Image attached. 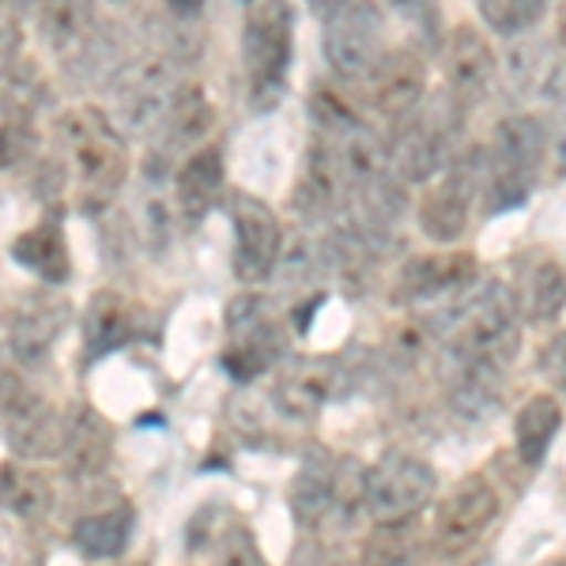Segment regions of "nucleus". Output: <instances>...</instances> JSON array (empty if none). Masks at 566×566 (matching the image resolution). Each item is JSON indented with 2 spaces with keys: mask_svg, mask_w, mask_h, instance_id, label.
I'll return each instance as SVG.
<instances>
[{
  "mask_svg": "<svg viewBox=\"0 0 566 566\" xmlns=\"http://www.w3.org/2000/svg\"><path fill=\"white\" fill-rule=\"evenodd\" d=\"M133 536V510L129 506H109L98 514L80 517L72 528V544L87 555V559H114Z\"/></svg>",
  "mask_w": 566,
  "mask_h": 566,
  "instance_id": "obj_31",
  "label": "nucleus"
},
{
  "mask_svg": "<svg viewBox=\"0 0 566 566\" xmlns=\"http://www.w3.org/2000/svg\"><path fill=\"white\" fill-rule=\"evenodd\" d=\"M442 69H446V91H450V98L461 109H469L495 84L499 57L476 27L461 23L453 27L450 39H442Z\"/></svg>",
  "mask_w": 566,
  "mask_h": 566,
  "instance_id": "obj_17",
  "label": "nucleus"
},
{
  "mask_svg": "<svg viewBox=\"0 0 566 566\" xmlns=\"http://www.w3.org/2000/svg\"><path fill=\"white\" fill-rule=\"evenodd\" d=\"M547 155V129L541 117L514 114L495 125V136L483 148V186L480 205L488 216L522 208L536 189Z\"/></svg>",
  "mask_w": 566,
  "mask_h": 566,
  "instance_id": "obj_3",
  "label": "nucleus"
},
{
  "mask_svg": "<svg viewBox=\"0 0 566 566\" xmlns=\"http://www.w3.org/2000/svg\"><path fill=\"white\" fill-rule=\"evenodd\" d=\"M0 15H4V0H0Z\"/></svg>",
  "mask_w": 566,
  "mask_h": 566,
  "instance_id": "obj_42",
  "label": "nucleus"
},
{
  "mask_svg": "<svg viewBox=\"0 0 566 566\" xmlns=\"http://www.w3.org/2000/svg\"><path fill=\"white\" fill-rule=\"evenodd\" d=\"M216 109L208 95L197 84H186L178 91L175 106L167 109L163 125L155 129V144H159V159H178V155H193L197 144L212 133ZM205 148V144H200Z\"/></svg>",
  "mask_w": 566,
  "mask_h": 566,
  "instance_id": "obj_23",
  "label": "nucleus"
},
{
  "mask_svg": "<svg viewBox=\"0 0 566 566\" xmlns=\"http://www.w3.org/2000/svg\"><path fill=\"white\" fill-rule=\"evenodd\" d=\"M227 336H231V348L223 355V367L242 381L258 378L287 352V333L276 317V306L258 291H245L227 306Z\"/></svg>",
  "mask_w": 566,
  "mask_h": 566,
  "instance_id": "obj_9",
  "label": "nucleus"
},
{
  "mask_svg": "<svg viewBox=\"0 0 566 566\" xmlns=\"http://www.w3.org/2000/svg\"><path fill=\"white\" fill-rule=\"evenodd\" d=\"M15 53H20V27L8 15H0V76L15 65Z\"/></svg>",
  "mask_w": 566,
  "mask_h": 566,
  "instance_id": "obj_37",
  "label": "nucleus"
},
{
  "mask_svg": "<svg viewBox=\"0 0 566 566\" xmlns=\"http://www.w3.org/2000/svg\"><path fill=\"white\" fill-rule=\"evenodd\" d=\"M464 109L453 98H438V103H423L408 122L397 125L389 148V170L405 186H427L450 167L453 144H458Z\"/></svg>",
  "mask_w": 566,
  "mask_h": 566,
  "instance_id": "obj_4",
  "label": "nucleus"
},
{
  "mask_svg": "<svg viewBox=\"0 0 566 566\" xmlns=\"http://www.w3.org/2000/svg\"><path fill=\"white\" fill-rule=\"evenodd\" d=\"M555 566H566V559H559V563H555Z\"/></svg>",
  "mask_w": 566,
  "mask_h": 566,
  "instance_id": "obj_43",
  "label": "nucleus"
},
{
  "mask_svg": "<svg viewBox=\"0 0 566 566\" xmlns=\"http://www.w3.org/2000/svg\"><path fill=\"white\" fill-rule=\"evenodd\" d=\"M39 31L45 50L69 72H87L106 50V27L95 0H42Z\"/></svg>",
  "mask_w": 566,
  "mask_h": 566,
  "instance_id": "obj_13",
  "label": "nucleus"
},
{
  "mask_svg": "<svg viewBox=\"0 0 566 566\" xmlns=\"http://www.w3.org/2000/svg\"><path fill=\"white\" fill-rule=\"evenodd\" d=\"M434 491H438L434 469L423 458L405 450L386 453L374 469L363 472V510L378 525L416 517L434 499Z\"/></svg>",
  "mask_w": 566,
  "mask_h": 566,
  "instance_id": "obj_7",
  "label": "nucleus"
},
{
  "mask_svg": "<svg viewBox=\"0 0 566 566\" xmlns=\"http://www.w3.org/2000/svg\"><path fill=\"white\" fill-rule=\"evenodd\" d=\"M181 87L186 84H181L175 61L163 53H144L114 72V84H109L114 117L109 122L122 129V136H155Z\"/></svg>",
  "mask_w": 566,
  "mask_h": 566,
  "instance_id": "obj_6",
  "label": "nucleus"
},
{
  "mask_svg": "<svg viewBox=\"0 0 566 566\" xmlns=\"http://www.w3.org/2000/svg\"><path fill=\"white\" fill-rule=\"evenodd\" d=\"M499 517V495L483 476H464L453 495L438 506L434 517V547L438 555H461L480 541Z\"/></svg>",
  "mask_w": 566,
  "mask_h": 566,
  "instance_id": "obj_15",
  "label": "nucleus"
},
{
  "mask_svg": "<svg viewBox=\"0 0 566 566\" xmlns=\"http://www.w3.org/2000/svg\"><path fill=\"white\" fill-rule=\"evenodd\" d=\"M72 306L65 295L57 291H31L23 295L12 310V322H8V348L23 367H39L45 355L53 352L57 336L69 328Z\"/></svg>",
  "mask_w": 566,
  "mask_h": 566,
  "instance_id": "obj_18",
  "label": "nucleus"
},
{
  "mask_svg": "<svg viewBox=\"0 0 566 566\" xmlns=\"http://www.w3.org/2000/svg\"><path fill=\"white\" fill-rule=\"evenodd\" d=\"M483 186V148H469L453 155L442 170V181H434L419 200V231L434 245H453L469 231L472 208L480 200Z\"/></svg>",
  "mask_w": 566,
  "mask_h": 566,
  "instance_id": "obj_8",
  "label": "nucleus"
},
{
  "mask_svg": "<svg viewBox=\"0 0 566 566\" xmlns=\"http://www.w3.org/2000/svg\"><path fill=\"white\" fill-rule=\"evenodd\" d=\"M219 193H223V155H219V148H208L205 144L193 155H186L178 167L175 178L178 216L189 227H197L219 205Z\"/></svg>",
  "mask_w": 566,
  "mask_h": 566,
  "instance_id": "obj_25",
  "label": "nucleus"
},
{
  "mask_svg": "<svg viewBox=\"0 0 566 566\" xmlns=\"http://www.w3.org/2000/svg\"><path fill=\"white\" fill-rule=\"evenodd\" d=\"M322 50H325V61L336 80L363 84L389 50L386 15L378 12L374 0H352L344 12H336L333 20H325Z\"/></svg>",
  "mask_w": 566,
  "mask_h": 566,
  "instance_id": "obj_10",
  "label": "nucleus"
},
{
  "mask_svg": "<svg viewBox=\"0 0 566 566\" xmlns=\"http://www.w3.org/2000/svg\"><path fill=\"white\" fill-rule=\"evenodd\" d=\"M438 374H442L450 408L464 419L488 416L491 408L499 405L502 378H506V370L488 367V363L469 359V355H458V352H446V348H442V359H438Z\"/></svg>",
  "mask_w": 566,
  "mask_h": 566,
  "instance_id": "obj_21",
  "label": "nucleus"
},
{
  "mask_svg": "<svg viewBox=\"0 0 566 566\" xmlns=\"http://www.w3.org/2000/svg\"><path fill=\"white\" fill-rule=\"evenodd\" d=\"M227 212H231L234 231V276L242 283H264L276 272L283 250V227L276 212L253 193H231Z\"/></svg>",
  "mask_w": 566,
  "mask_h": 566,
  "instance_id": "obj_14",
  "label": "nucleus"
},
{
  "mask_svg": "<svg viewBox=\"0 0 566 566\" xmlns=\"http://www.w3.org/2000/svg\"><path fill=\"white\" fill-rule=\"evenodd\" d=\"M340 363L333 359H303L295 367H287L272 386V405L291 419H314L328 400H336L344 392Z\"/></svg>",
  "mask_w": 566,
  "mask_h": 566,
  "instance_id": "obj_20",
  "label": "nucleus"
},
{
  "mask_svg": "<svg viewBox=\"0 0 566 566\" xmlns=\"http://www.w3.org/2000/svg\"><path fill=\"white\" fill-rule=\"evenodd\" d=\"M291 39H295V23H291L287 0H258L245 12L242 57L245 84H250V98L258 109L280 103L291 69Z\"/></svg>",
  "mask_w": 566,
  "mask_h": 566,
  "instance_id": "obj_5",
  "label": "nucleus"
},
{
  "mask_svg": "<svg viewBox=\"0 0 566 566\" xmlns=\"http://www.w3.org/2000/svg\"><path fill=\"white\" fill-rule=\"evenodd\" d=\"M566 306V269L552 258H533L522 272V298H517V310L528 317V322L544 325L552 317H559V310Z\"/></svg>",
  "mask_w": 566,
  "mask_h": 566,
  "instance_id": "obj_29",
  "label": "nucleus"
},
{
  "mask_svg": "<svg viewBox=\"0 0 566 566\" xmlns=\"http://www.w3.org/2000/svg\"><path fill=\"white\" fill-rule=\"evenodd\" d=\"M8 563V536H4V525H0V566Z\"/></svg>",
  "mask_w": 566,
  "mask_h": 566,
  "instance_id": "obj_40",
  "label": "nucleus"
},
{
  "mask_svg": "<svg viewBox=\"0 0 566 566\" xmlns=\"http://www.w3.org/2000/svg\"><path fill=\"white\" fill-rule=\"evenodd\" d=\"M352 506H363V472L352 476L348 464H340L333 453H314L303 461L295 483H291V510L298 525L306 528H328L340 522Z\"/></svg>",
  "mask_w": 566,
  "mask_h": 566,
  "instance_id": "obj_11",
  "label": "nucleus"
},
{
  "mask_svg": "<svg viewBox=\"0 0 566 566\" xmlns=\"http://www.w3.org/2000/svg\"><path fill=\"white\" fill-rule=\"evenodd\" d=\"M476 283V261L469 253H427L400 269L397 298L400 303H434L442 295H461Z\"/></svg>",
  "mask_w": 566,
  "mask_h": 566,
  "instance_id": "obj_22",
  "label": "nucleus"
},
{
  "mask_svg": "<svg viewBox=\"0 0 566 566\" xmlns=\"http://www.w3.org/2000/svg\"><path fill=\"white\" fill-rule=\"evenodd\" d=\"M0 423L4 438L20 458L45 461L61 453V438H65V416H57L50 405L23 386L12 370L0 367Z\"/></svg>",
  "mask_w": 566,
  "mask_h": 566,
  "instance_id": "obj_12",
  "label": "nucleus"
},
{
  "mask_svg": "<svg viewBox=\"0 0 566 566\" xmlns=\"http://www.w3.org/2000/svg\"><path fill=\"white\" fill-rule=\"evenodd\" d=\"M559 42L566 45V8H563V12H559Z\"/></svg>",
  "mask_w": 566,
  "mask_h": 566,
  "instance_id": "obj_41",
  "label": "nucleus"
},
{
  "mask_svg": "<svg viewBox=\"0 0 566 566\" xmlns=\"http://www.w3.org/2000/svg\"><path fill=\"white\" fill-rule=\"evenodd\" d=\"M12 258L23 264L27 272H34L42 283H65L69 280V242L61 223L42 219L39 227L23 231L12 245Z\"/></svg>",
  "mask_w": 566,
  "mask_h": 566,
  "instance_id": "obj_28",
  "label": "nucleus"
},
{
  "mask_svg": "<svg viewBox=\"0 0 566 566\" xmlns=\"http://www.w3.org/2000/svg\"><path fill=\"white\" fill-rule=\"evenodd\" d=\"M359 566H427V547L416 528V517L374 528L363 544Z\"/></svg>",
  "mask_w": 566,
  "mask_h": 566,
  "instance_id": "obj_32",
  "label": "nucleus"
},
{
  "mask_svg": "<svg viewBox=\"0 0 566 566\" xmlns=\"http://www.w3.org/2000/svg\"><path fill=\"white\" fill-rule=\"evenodd\" d=\"M314 15H322V20H333L336 12H344V8L352 4V0H303Z\"/></svg>",
  "mask_w": 566,
  "mask_h": 566,
  "instance_id": "obj_38",
  "label": "nucleus"
},
{
  "mask_svg": "<svg viewBox=\"0 0 566 566\" xmlns=\"http://www.w3.org/2000/svg\"><path fill=\"white\" fill-rule=\"evenodd\" d=\"M57 148L80 212H106L129 178V144L98 106H72L57 122Z\"/></svg>",
  "mask_w": 566,
  "mask_h": 566,
  "instance_id": "obj_1",
  "label": "nucleus"
},
{
  "mask_svg": "<svg viewBox=\"0 0 566 566\" xmlns=\"http://www.w3.org/2000/svg\"><path fill=\"white\" fill-rule=\"evenodd\" d=\"M140 317L136 306L117 291H98L91 295L87 314H84V340H87V359H103V355L125 348L136 336Z\"/></svg>",
  "mask_w": 566,
  "mask_h": 566,
  "instance_id": "obj_26",
  "label": "nucleus"
},
{
  "mask_svg": "<svg viewBox=\"0 0 566 566\" xmlns=\"http://www.w3.org/2000/svg\"><path fill=\"white\" fill-rule=\"evenodd\" d=\"M563 427V408L555 397L547 392H536L522 405L514 423V446H517V458H522L525 469H541L547 450H552L555 434Z\"/></svg>",
  "mask_w": 566,
  "mask_h": 566,
  "instance_id": "obj_27",
  "label": "nucleus"
},
{
  "mask_svg": "<svg viewBox=\"0 0 566 566\" xmlns=\"http://www.w3.org/2000/svg\"><path fill=\"white\" fill-rule=\"evenodd\" d=\"M170 8H175V12H189V8L197 4V0H167Z\"/></svg>",
  "mask_w": 566,
  "mask_h": 566,
  "instance_id": "obj_39",
  "label": "nucleus"
},
{
  "mask_svg": "<svg viewBox=\"0 0 566 566\" xmlns=\"http://www.w3.org/2000/svg\"><path fill=\"white\" fill-rule=\"evenodd\" d=\"M480 12H483V23L495 34L517 39V34L533 31V27L544 20L547 0H480Z\"/></svg>",
  "mask_w": 566,
  "mask_h": 566,
  "instance_id": "obj_34",
  "label": "nucleus"
},
{
  "mask_svg": "<svg viewBox=\"0 0 566 566\" xmlns=\"http://www.w3.org/2000/svg\"><path fill=\"white\" fill-rule=\"evenodd\" d=\"M0 506L20 522H42L53 506V488L39 469L27 464H0Z\"/></svg>",
  "mask_w": 566,
  "mask_h": 566,
  "instance_id": "obj_30",
  "label": "nucleus"
},
{
  "mask_svg": "<svg viewBox=\"0 0 566 566\" xmlns=\"http://www.w3.org/2000/svg\"><path fill=\"white\" fill-rule=\"evenodd\" d=\"M348 208V178L344 167L336 159L333 144L314 136L306 148L303 170H298V186H295V212L306 219H328Z\"/></svg>",
  "mask_w": 566,
  "mask_h": 566,
  "instance_id": "obj_19",
  "label": "nucleus"
},
{
  "mask_svg": "<svg viewBox=\"0 0 566 566\" xmlns=\"http://www.w3.org/2000/svg\"><path fill=\"white\" fill-rule=\"evenodd\" d=\"M39 129H34V109L12 91H0V170H15L34 155Z\"/></svg>",
  "mask_w": 566,
  "mask_h": 566,
  "instance_id": "obj_33",
  "label": "nucleus"
},
{
  "mask_svg": "<svg viewBox=\"0 0 566 566\" xmlns=\"http://www.w3.org/2000/svg\"><path fill=\"white\" fill-rule=\"evenodd\" d=\"M61 461L72 476H98L114 458V431L95 408H72L65 416V438H61Z\"/></svg>",
  "mask_w": 566,
  "mask_h": 566,
  "instance_id": "obj_24",
  "label": "nucleus"
},
{
  "mask_svg": "<svg viewBox=\"0 0 566 566\" xmlns=\"http://www.w3.org/2000/svg\"><path fill=\"white\" fill-rule=\"evenodd\" d=\"M442 348L506 370L522 348V310L517 295L499 280H476L458 295V303L434 325Z\"/></svg>",
  "mask_w": 566,
  "mask_h": 566,
  "instance_id": "obj_2",
  "label": "nucleus"
},
{
  "mask_svg": "<svg viewBox=\"0 0 566 566\" xmlns=\"http://www.w3.org/2000/svg\"><path fill=\"white\" fill-rule=\"evenodd\" d=\"M212 563L216 566H264L258 541H253V533L245 528V522L231 517V522L219 528L216 541H212Z\"/></svg>",
  "mask_w": 566,
  "mask_h": 566,
  "instance_id": "obj_35",
  "label": "nucleus"
},
{
  "mask_svg": "<svg viewBox=\"0 0 566 566\" xmlns=\"http://www.w3.org/2000/svg\"><path fill=\"white\" fill-rule=\"evenodd\" d=\"M367 87V103L378 117L389 125H400L423 106L427 98V61L408 45L386 50V57L374 65V72L363 80Z\"/></svg>",
  "mask_w": 566,
  "mask_h": 566,
  "instance_id": "obj_16",
  "label": "nucleus"
},
{
  "mask_svg": "<svg viewBox=\"0 0 566 566\" xmlns=\"http://www.w3.org/2000/svg\"><path fill=\"white\" fill-rule=\"evenodd\" d=\"M397 12L400 23H408L423 42H442V15H438V0H386Z\"/></svg>",
  "mask_w": 566,
  "mask_h": 566,
  "instance_id": "obj_36",
  "label": "nucleus"
}]
</instances>
